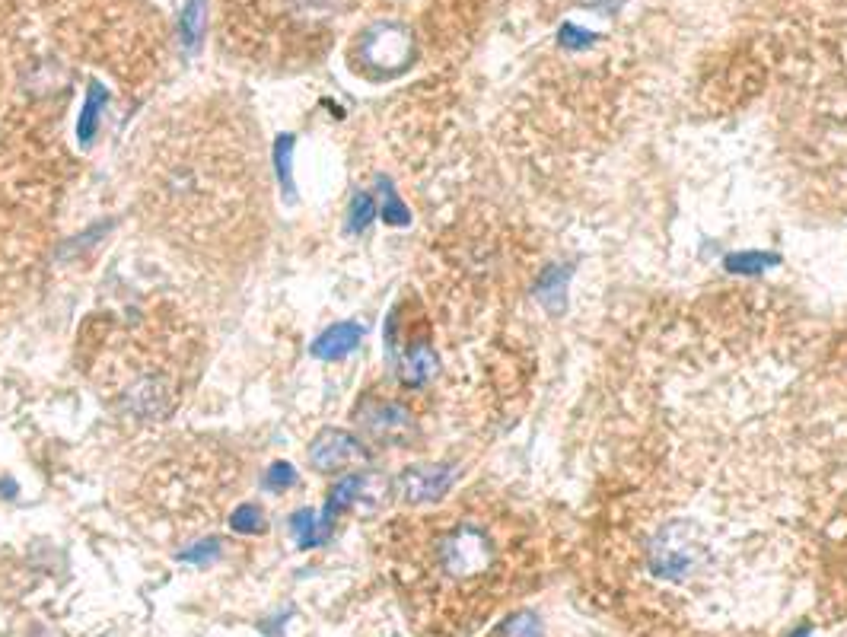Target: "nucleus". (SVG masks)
Masks as SVG:
<instances>
[{"mask_svg":"<svg viewBox=\"0 0 847 637\" xmlns=\"http://www.w3.org/2000/svg\"><path fill=\"white\" fill-rule=\"evenodd\" d=\"M596 39L599 36H593V32H586V29H577L574 23L561 26V45H567V48H590Z\"/></svg>","mask_w":847,"mask_h":637,"instance_id":"obj_22","label":"nucleus"},{"mask_svg":"<svg viewBox=\"0 0 847 637\" xmlns=\"http://www.w3.org/2000/svg\"><path fill=\"white\" fill-rule=\"evenodd\" d=\"M704 545L688 523H672L650 542V571L663 580H685L698 571Z\"/></svg>","mask_w":847,"mask_h":637,"instance_id":"obj_1","label":"nucleus"},{"mask_svg":"<svg viewBox=\"0 0 847 637\" xmlns=\"http://www.w3.org/2000/svg\"><path fill=\"white\" fill-rule=\"evenodd\" d=\"M376 217V204L367 192H357L351 201V220H348V233H363Z\"/></svg>","mask_w":847,"mask_h":637,"instance_id":"obj_18","label":"nucleus"},{"mask_svg":"<svg viewBox=\"0 0 847 637\" xmlns=\"http://www.w3.org/2000/svg\"><path fill=\"white\" fill-rule=\"evenodd\" d=\"M290 532L300 548H319L328 542V532L319 526V516L313 510H297L290 516Z\"/></svg>","mask_w":847,"mask_h":637,"instance_id":"obj_13","label":"nucleus"},{"mask_svg":"<svg viewBox=\"0 0 847 637\" xmlns=\"http://www.w3.org/2000/svg\"><path fill=\"white\" fill-rule=\"evenodd\" d=\"M230 529L239 532V536H262L265 532V513L255 504H239L230 513Z\"/></svg>","mask_w":847,"mask_h":637,"instance_id":"obj_17","label":"nucleus"},{"mask_svg":"<svg viewBox=\"0 0 847 637\" xmlns=\"http://www.w3.org/2000/svg\"><path fill=\"white\" fill-rule=\"evenodd\" d=\"M437 370H440V360H437L434 348L424 344V341L408 344V348L402 351V357H399V380L405 386H424V383L434 380Z\"/></svg>","mask_w":847,"mask_h":637,"instance_id":"obj_9","label":"nucleus"},{"mask_svg":"<svg viewBox=\"0 0 847 637\" xmlns=\"http://www.w3.org/2000/svg\"><path fill=\"white\" fill-rule=\"evenodd\" d=\"M293 147H297L293 134H278V141H274V172H278V185L287 204L297 198V185H293Z\"/></svg>","mask_w":847,"mask_h":637,"instance_id":"obj_11","label":"nucleus"},{"mask_svg":"<svg viewBox=\"0 0 847 637\" xmlns=\"http://www.w3.org/2000/svg\"><path fill=\"white\" fill-rule=\"evenodd\" d=\"M217 558H220V542H217V539H204V542H198V545H192V548H185V552H179V561L198 564V567L211 564V561H217Z\"/></svg>","mask_w":847,"mask_h":637,"instance_id":"obj_21","label":"nucleus"},{"mask_svg":"<svg viewBox=\"0 0 847 637\" xmlns=\"http://www.w3.org/2000/svg\"><path fill=\"white\" fill-rule=\"evenodd\" d=\"M367 485H370L367 475H344L332 488V494H328V501L322 507V516H319V526L328 532V536H332V523L338 520V516L348 507H354L360 497H367Z\"/></svg>","mask_w":847,"mask_h":637,"instance_id":"obj_7","label":"nucleus"},{"mask_svg":"<svg viewBox=\"0 0 847 637\" xmlns=\"http://www.w3.org/2000/svg\"><path fill=\"white\" fill-rule=\"evenodd\" d=\"M500 637H545L542 634V622L535 612H516L513 618H507L504 631H500Z\"/></svg>","mask_w":847,"mask_h":637,"instance_id":"obj_19","label":"nucleus"},{"mask_svg":"<svg viewBox=\"0 0 847 637\" xmlns=\"http://www.w3.org/2000/svg\"><path fill=\"white\" fill-rule=\"evenodd\" d=\"M567 281H570V268H564V265H555V268H548L542 274L539 300H542V306L548 309V313H561V309H564V303H567Z\"/></svg>","mask_w":847,"mask_h":637,"instance_id":"obj_12","label":"nucleus"},{"mask_svg":"<svg viewBox=\"0 0 847 637\" xmlns=\"http://www.w3.org/2000/svg\"><path fill=\"white\" fill-rule=\"evenodd\" d=\"M179 32H182V45L192 51L201 42L204 32V0H185V10L179 16Z\"/></svg>","mask_w":847,"mask_h":637,"instance_id":"obj_16","label":"nucleus"},{"mask_svg":"<svg viewBox=\"0 0 847 637\" xmlns=\"http://www.w3.org/2000/svg\"><path fill=\"white\" fill-rule=\"evenodd\" d=\"M363 338V325L357 322H335L313 341V357L319 360H344Z\"/></svg>","mask_w":847,"mask_h":637,"instance_id":"obj_8","label":"nucleus"},{"mask_svg":"<svg viewBox=\"0 0 847 637\" xmlns=\"http://www.w3.org/2000/svg\"><path fill=\"white\" fill-rule=\"evenodd\" d=\"M297 469L290 466V462H274V466L265 472V488L268 491H287L297 485Z\"/></svg>","mask_w":847,"mask_h":637,"instance_id":"obj_20","label":"nucleus"},{"mask_svg":"<svg viewBox=\"0 0 847 637\" xmlns=\"http://www.w3.org/2000/svg\"><path fill=\"white\" fill-rule=\"evenodd\" d=\"M357 421L379 443H402L414 434L411 415L395 402H370L357 411Z\"/></svg>","mask_w":847,"mask_h":637,"instance_id":"obj_4","label":"nucleus"},{"mask_svg":"<svg viewBox=\"0 0 847 637\" xmlns=\"http://www.w3.org/2000/svg\"><path fill=\"white\" fill-rule=\"evenodd\" d=\"M309 462H313V469L319 472H341V469L367 462V450H363L360 440L348 434V430L325 427L313 440V446H309Z\"/></svg>","mask_w":847,"mask_h":637,"instance_id":"obj_3","label":"nucleus"},{"mask_svg":"<svg viewBox=\"0 0 847 637\" xmlns=\"http://www.w3.org/2000/svg\"><path fill=\"white\" fill-rule=\"evenodd\" d=\"M440 564L449 577H475L491 567V542L475 526H459L440 542Z\"/></svg>","mask_w":847,"mask_h":637,"instance_id":"obj_2","label":"nucleus"},{"mask_svg":"<svg viewBox=\"0 0 847 637\" xmlns=\"http://www.w3.org/2000/svg\"><path fill=\"white\" fill-rule=\"evenodd\" d=\"M363 61L367 64H395L399 67L408 55V36L399 26H376L363 36Z\"/></svg>","mask_w":847,"mask_h":637,"instance_id":"obj_6","label":"nucleus"},{"mask_svg":"<svg viewBox=\"0 0 847 637\" xmlns=\"http://www.w3.org/2000/svg\"><path fill=\"white\" fill-rule=\"evenodd\" d=\"M106 99H109V93L102 90V86L93 80V83H90V93H86V102H83V112H80V118H77V141H80V147H90V144H93V137H96V131H99L102 109H106Z\"/></svg>","mask_w":847,"mask_h":637,"instance_id":"obj_10","label":"nucleus"},{"mask_svg":"<svg viewBox=\"0 0 847 637\" xmlns=\"http://www.w3.org/2000/svg\"><path fill=\"white\" fill-rule=\"evenodd\" d=\"M787 637H809V628H800V631H793V634H787Z\"/></svg>","mask_w":847,"mask_h":637,"instance_id":"obj_23","label":"nucleus"},{"mask_svg":"<svg viewBox=\"0 0 847 637\" xmlns=\"http://www.w3.org/2000/svg\"><path fill=\"white\" fill-rule=\"evenodd\" d=\"M379 217H383L389 227H408V220H411L405 201L399 198L395 185L386 176H379Z\"/></svg>","mask_w":847,"mask_h":637,"instance_id":"obj_14","label":"nucleus"},{"mask_svg":"<svg viewBox=\"0 0 847 637\" xmlns=\"http://www.w3.org/2000/svg\"><path fill=\"white\" fill-rule=\"evenodd\" d=\"M774 265H781V255L777 252H733L726 255V268L733 274H762Z\"/></svg>","mask_w":847,"mask_h":637,"instance_id":"obj_15","label":"nucleus"},{"mask_svg":"<svg viewBox=\"0 0 847 637\" xmlns=\"http://www.w3.org/2000/svg\"><path fill=\"white\" fill-rule=\"evenodd\" d=\"M456 481V469L449 466H418V469H405L399 475V494L411 504H424V501H440V497L453 488Z\"/></svg>","mask_w":847,"mask_h":637,"instance_id":"obj_5","label":"nucleus"}]
</instances>
